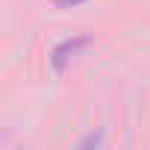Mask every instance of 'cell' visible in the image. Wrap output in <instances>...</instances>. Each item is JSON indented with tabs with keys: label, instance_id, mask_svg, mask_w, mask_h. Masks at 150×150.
Segmentation results:
<instances>
[{
	"label": "cell",
	"instance_id": "cell-1",
	"mask_svg": "<svg viewBox=\"0 0 150 150\" xmlns=\"http://www.w3.org/2000/svg\"><path fill=\"white\" fill-rule=\"evenodd\" d=\"M86 44H88V38H86V35L74 38V41H65L62 47H56V53H53V65L62 71V68H65V59H68V56H74V53H77L80 47H86Z\"/></svg>",
	"mask_w": 150,
	"mask_h": 150
},
{
	"label": "cell",
	"instance_id": "cell-2",
	"mask_svg": "<svg viewBox=\"0 0 150 150\" xmlns=\"http://www.w3.org/2000/svg\"><path fill=\"white\" fill-rule=\"evenodd\" d=\"M59 6H74V3H83V0H56Z\"/></svg>",
	"mask_w": 150,
	"mask_h": 150
}]
</instances>
